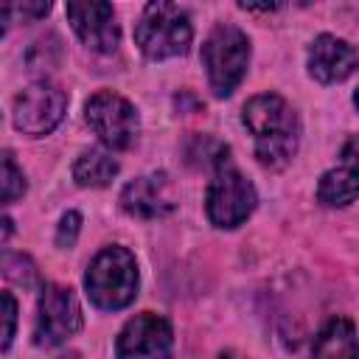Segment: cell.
I'll use <instances>...</instances> for the list:
<instances>
[{
  "label": "cell",
  "mask_w": 359,
  "mask_h": 359,
  "mask_svg": "<svg viewBox=\"0 0 359 359\" xmlns=\"http://www.w3.org/2000/svg\"><path fill=\"white\" fill-rule=\"evenodd\" d=\"M65 109H67V93L56 81L39 79L14 98L11 121L22 135L42 137L59 126Z\"/></svg>",
  "instance_id": "8"
},
{
  "label": "cell",
  "mask_w": 359,
  "mask_h": 359,
  "mask_svg": "<svg viewBox=\"0 0 359 359\" xmlns=\"http://www.w3.org/2000/svg\"><path fill=\"white\" fill-rule=\"evenodd\" d=\"M194 39L191 17L177 3H149L135 25V42L143 56L160 62L188 53Z\"/></svg>",
  "instance_id": "3"
},
{
  "label": "cell",
  "mask_w": 359,
  "mask_h": 359,
  "mask_svg": "<svg viewBox=\"0 0 359 359\" xmlns=\"http://www.w3.org/2000/svg\"><path fill=\"white\" fill-rule=\"evenodd\" d=\"M84 118L90 129L98 135V140L112 151L132 149L137 140L140 132L137 109L112 90H98L95 95H90L84 104Z\"/></svg>",
  "instance_id": "6"
},
{
  "label": "cell",
  "mask_w": 359,
  "mask_h": 359,
  "mask_svg": "<svg viewBox=\"0 0 359 359\" xmlns=\"http://www.w3.org/2000/svg\"><path fill=\"white\" fill-rule=\"evenodd\" d=\"M22 194H25V177H22V171L17 168L11 151H6V154H3V202L8 205V202H14V199L22 196Z\"/></svg>",
  "instance_id": "16"
},
{
  "label": "cell",
  "mask_w": 359,
  "mask_h": 359,
  "mask_svg": "<svg viewBox=\"0 0 359 359\" xmlns=\"http://www.w3.org/2000/svg\"><path fill=\"white\" fill-rule=\"evenodd\" d=\"M137 261L126 247H104L84 272V289L93 306L118 311L129 306L137 294Z\"/></svg>",
  "instance_id": "2"
},
{
  "label": "cell",
  "mask_w": 359,
  "mask_h": 359,
  "mask_svg": "<svg viewBox=\"0 0 359 359\" xmlns=\"http://www.w3.org/2000/svg\"><path fill=\"white\" fill-rule=\"evenodd\" d=\"M311 356L314 359H359V339H356L353 323L345 317H331L314 337Z\"/></svg>",
  "instance_id": "13"
},
{
  "label": "cell",
  "mask_w": 359,
  "mask_h": 359,
  "mask_svg": "<svg viewBox=\"0 0 359 359\" xmlns=\"http://www.w3.org/2000/svg\"><path fill=\"white\" fill-rule=\"evenodd\" d=\"M317 199L325 208H345L353 199H359V171L339 165L320 177L317 182Z\"/></svg>",
  "instance_id": "15"
},
{
  "label": "cell",
  "mask_w": 359,
  "mask_h": 359,
  "mask_svg": "<svg viewBox=\"0 0 359 359\" xmlns=\"http://www.w3.org/2000/svg\"><path fill=\"white\" fill-rule=\"evenodd\" d=\"M255 202H258V194H255L252 182L236 165H230L224 160L213 168V180L205 194V210H208L210 224H216L222 230L238 227L255 210Z\"/></svg>",
  "instance_id": "5"
},
{
  "label": "cell",
  "mask_w": 359,
  "mask_h": 359,
  "mask_svg": "<svg viewBox=\"0 0 359 359\" xmlns=\"http://www.w3.org/2000/svg\"><path fill=\"white\" fill-rule=\"evenodd\" d=\"M79 230H81V213L79 210H67L59 219V227H56V247L70 250L76 244V238H79Z\"/></svg>",
  "instance_id": "18"
},
{
  "label": "cell",
  "mask_w": 359,
  "mask_h": 359,
  "mask_svg": "<svg viewBox=\"0 0 359 359\" xmlns=\"http://www.w3.org/2000/svg\"><path fill=\"white\" fill-rule=\"evenodd\" d=\"M244 126L252 132L255 157L266 168H283L297 151L300 121L292 104L278 93L252 95L241 112Z\"/></svg>",
  "instance_id": "1"
},
{
  "label": "cell",
  "mask_w": 359,
  "mask_h": 359,
  "mask_svg": "<svg viewBox=\"0 0 359 359\" xmlns=\"http://www.w3.org/2000/svg\"><path fill=\"white\" fill-rule=\"evenodd\" d=\"M356 67H359V50L334 34H320L309 48V73L320 84L345 81Z\"/></svg>",
  "instance_id": "12"
},
{
  "label": "cell",
  "mask_w": 359,
  "mask_h": 359,
  "mask_svg": "<svg viewBox=\"0 0 359 359\" xmlns=\"http://www.w3.org/2000/svg\"><path fill=\"white\" fill-rule=\"evenodd\" d=\"M59 359H79V353H65V356H59Z\"/></svg>",
  "instance_id": "23"
},
{
  "label": "cell",
  "mask_w": 359,
  "mask_h": 359,
  "mask_svg": "<svg viewBox=\"0 0 359 359\" xmlns=\"http://www.w3.org/2000/svg\"><path fill=\"white\" fill-rule=\"evenodd\" d=\"M339 157H342V165H348V168L359 171V135H351V137L345 140V146H342Z\"/></svg>",
  "instance_id": "20"
},
{
  "label": "cell",
  "mask_w": 359,
  "mask_h": 359,
  "mask_svg": "<svg viewBox=\"0 0 359 359\" xmlns=\"http://www.w3.org/2000/svg\"><path fill=\"white\" fill-rule=\"evenodd\" d=\"M115 174H118V160L112 157V151L101 146L84 149L73 163V180L81 188H104L112 182Z\"/></svg>",
  "instance_id": "14"
},
{
  "label": "cell",
  "mask_w": 359,
  "mask_h": 359,
  "mask_svg": "<svg viewBox=\"0 0 359 359\" xmlns=\"http://www.w3.org/2000/svg\"><path fill=\"white\" fill-rule=\"evenodd\" d=\"M353 104H356V109H359V87H356V93H353Z\"/></svg>",
  "instance_id": "24"
},
{
  "label": "cell",
  "mask_w": 359,
  "mask_h": 359,
  "mask_svg": "<svg viewBox=\"0 0 359 359\" xmlns=\"http://www.w3.org/2000/svg\"><path fill=\"white\" fill-rule=\"evenodd\" d=\"M219 359H247V356H241L238 351H222V356Z\"/></svg>",
  "instance_id": "22"
},
{
  "label": "cell",
  "mask_w": 359,
  "mask_h": 359,
  "mask_svg": "<svg viewBox=\"0 0 359 359\" xmlns=\"http://www.w3.org/2000/svg\"><path fill=\"white\" fill-rule=\"evenodd\" d=\"M67 20L79 39L98 53H109L121 42V28L115 8L101 0H84V3H67Z\"/></svg>",
  "instance_id": "10"
},
{
  "label": "cell",
  "mask_w": 359,
  "mask_h": 359,
  "mask_svg": "<svg viewBox=\"0 0 359 359\" xmlns=\"http://www.w3.org/2000/svg\"><path fill=\"white\" fill-rule=\"evenodd\" d=\"M174 328L163 314L140 311L118 331L115 359H171Z\"/></svg>",
  "instance_id": "9"
},
{
  "label": "cell",
  "mask_w": 359,
  "mask_h": 359,
  "mask_svg": "<svg viewBox=\"0 0 359 359\" xmlns=\"http://www.w3.org/2000/svg\"><path fill=\"white\" fill-rule=\"evenodd\" d=\"M11 11H17L22 20H34V17H45L50 11V3H25V6H8Z\"/></svg>",
  "instance_id": "21"
},
{
  "label": "cell",
  "mask_w": 359,
  "mask_h": 359,
  "mask_svg": "<svg viewBox=\"0 0 359 359\" xmlns=\"http://www.w3.org/2000/svg\"><path fill=\"white\" fill-rule=\"evenodd\" d=\"M202 65H205L210 90L219 98L230 95L241 84V79L247 73V65H250V39H247V34L241 28L230 25V22H219L202 45Z\"/></svg>",
  "instance_id": "4"
},
{
  "label": "cell",
  "mask_w": 359,
  "mask_h": 359,
  "mask_svg": "<svg viewBox=\"0 0 359 359\" xmlns=\"http://www.w3.org/2000/svg\"><path fill=\"white\" fill-rule=\"evenodd\" d=\"M81 306L73 289L59 283H45L36 303V323H34V342L39 348H53L70 339L81 328Z\"/></svg>",
  "instance_id": "7"
},
{
  "label": "cell",
  "mask_w": 359,
  "mask_h": 359,
  "mask_svg": "<svg viewBox=\"0 0 359 359\" xmlns=\"http://www.w3.org/2000/svg\"><path fill=\"white\" fill-rule=\"evenodd\" d=\"M174 188L163 171L135 177L121 191V208L135 219H160L174 210Z\"/></svg>",
  "instance_id": "11"
},
{
  "label": "cell",
  "mask_w": 359,
  "mask_h": 359,
  "mask_svg": "<svg viewBox=\"0 0 359 359\" xmlns=\"http://www.w3.org/2000/svg\"><path fill=\"white\" fill-rule=\"evenodd\" d=\"M3 269H6V278L8 280H17L22 286H34L36 280V266L28 255H6L3 258Z\"/></svg>",
  "instance_id": "17"
},
{
  "label": "cell",
  "mask_w": 359,
  "mask_h": 359,
  "mask_svg": "<svg viewBox=\"0 0 359 359\" xmlns=\"http://www.w3.org/2000/svg\"><path fill=\"white\" fill-rule=\"evenodd\" d=\"M3 317H6V328H3V351L11 348L14 339V328H17V300L11 292H3Z\"/></svg>",
  "instance_id": "19"
}]
</instances>
